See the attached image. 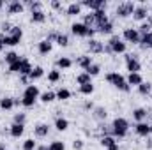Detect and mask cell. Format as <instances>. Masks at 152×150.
Returning <instances> with one entry per match:
<instances>
[{"mask_svg":"<svg viewBox=\"0 0 152 150\" xmlns=\"http://www.w3.org/2000/svg\"><path fill=\"white\" fill-rule=\"evenodd\" d=\"M85 27H88V28H96V20H94V14L92 12H88V14H83V21H81Z\"/></svg>","mask_w":152,"mask_h":150,"instance_id":"39","label":"cell"},{"mask_svg":"<svg viewBox=\"0 0 152 150\" xmlns=\"http://www.w3.org/2000/svg\"><path fill=\"white\" fill-rule=\"evenodd\" d=\"M122 39L126 41V42H131V44H138L140 42V32H138V28H124V32H122Z\"/></svg>","mask_w":152,"mask_h":150,"instance_id":"9","label":"cell"},{"mask_svg":"<svg viewBox=\"0 0 152 150\" xmlns=\"http://www.w3.org/2000/svg\"><path fill=\"white\" fill-rule=\"evenodd\" d=\"M134 133L142 138H149L151 136V124L149 122H138L134 124Z\"/></svg>","mask_w":152,"mask_h":150,"instance_id":"13","label":"cell"},{"mask_svg":"<svg viewBox=\"0 0 152 150\" xmlns=\"http://www.w3.org/2000/svg\"><path fill=\"white\" fill-rule=\"evenodd\" d=\"M25 4V7H28L30 9V12H37V11H42V2H39V0H25L23 2Z\"/></svg>","mask_w":152,"mask_h":150,"instance_id":"33","label":"cell"},{"mask_svg":"<svg viewBox=\"0 0 152 150\" xmlns=\"http://www.w3.org/2000/svg\"><path fill=\"white\" fill-rule=\"evenodd\" d=\"M4 48V41H2V36H0V50Z\"/></svg>","mask_w":152,"mask_h":150,"instance_id":"59","label":"cell"},{"mask_svg":"<svg viewBox=\"0 0 152 150\" xmlns=\"http://www.w3.org/2000/svg\"><path fill=\"white\" fill-rule=\"evenodd\" d=\"M149 14H151V9L145 5V4H138L136 7H134V12H133V20H136V21H145L147 18H149Z\"/></svg>","mask_w":152,"mask_h":150,"instance_id":"7","label":"cell"},{"mask_svg":"<svg viewBox=\"0 0 152 150\" xmlns=\"http://www.w3.org/2000/svg\"><path fill=\"white\" fill-rule=\"evenodd\" d=\"M134 7H136V4H134V2H131V0H127V2H122V4H118V5H117V9H115V14H117V18H122V20H126V18L133 16V12H134Z\"/></svg>","mask_w":152,"mask_h":150,"instance_id":"5","label":"cell"},{"mask_svg":"<svg viewBox=\"0 0 152 150\" xmlns=\"http://www.w3.org/2000/svg\"><path fill=\"white\" fill-rule=\"evenodd\" d=\"M147 115L149 111L145 108H134L133 110V120L138 124V122H147Z\"/></svg>","mask_w":152,"mask_h":150,"instance_id":"24","label":"cell"},{"mask_svg":"<svg viewBox=\"0 0 152 150\" xmlns=\"http://www.w3.org/2000/svg\"><path fill=\"white\" fill-rule=\"evenodd\" d=\"M0 150H7V149H5V145H4V143H0Z\"/></svg>","mask_w":152,"mask_h":150,"instance_id":"60","label":"cell"},{"mask_svg":"<svg viewBox=\"0 0 152 150\" xmlns=\"http://www.w3.org/2000/svg\"><path fill=\"white\" fill-rule=\"evenodd\" d=\"M92 64H94V58H92L90 55H81V57L76 58V66H78L80 69H83V71H87Z\"/></svg>","mask_w":152,"mask_h":150,"instance_id":"20","label":"cell"},{"mask_svg":"<svg viewBox=\"0 0 152 150\" xmlns=\"http://www.w3.org/2000/svg\"><path fill=\"white\" fill-rule=\"evenodd\" d=\"M94 83H85V85H80V88H78V92L81 94V95H92L94 94Z\"/></svg>","mask_w":152,"mask_h":150,"instance_id":"37","label":"cell"},{"mask_svg":"<svg viewBox=\"0 0 152 150\" xmlns=\"http://www.w3.org/2000/svg\"><path fill=\"white\" fill-rule=\"evenodd\" d=\"M21 39H23V30H21L18 25H14L7 36H2L4 46H9V48H14V46H18V44L21 42Z\"/></svg>","mask_w":152,"mask_h":150,"instance_id":"3","label":"cell"},{"mask_svg":"<svg viewBox=\"0 0 152 150\" xmlns=\"http://www.w3.org/2000/svg\"><path fill=\"white\" fill-rule=\"evenodd\" d=\"M36 150H48V147H46V145H37V149Z\"/></svg>","mask_w":152,"mask_h":150,"instance_id":"56","label":"cell"},{"mask_svg":"<svg viewBox=\"0 0 152 150\" xmlns=\"http://www.w3.org/2000/svg\"><path fill=\"white\" fill-rule=\"evenodd\" d=\"M5 11H7V14H21L25 11V4L20 0H11L5 5Z\"/></svg>","mask_w":152,"mask_h":150,"instance_id":"10","label":"cell"},{"mask_svg":"<svg viewBox=\"0 0 152 150\" xmlns=\"http://www.w3.org/2000/svg\"><path fill=\"white\" fill-rule=\"evenodd\" d=\"M20 67H21V58L18 60V62H14V64H11V66H7V73H18L20 74Z\"/></svg>","mask_w":152,"mask_h":150,"instance_id":"48","label":"cell"},{"mask_svg":"<svg viewBox=\"0 0 152 150\" xmlns=\"http://www.w3.org/2000/svg\"><path fill=\"white\" fill-rule=\"evenodd\" d=\"M99 143H101V147H104V149L108 150L110 147H113V145H117V140H115L113 136H101Z\"/></svg>","mask_w":152,"mask_h":150,"instance_id":"35","label":"cell"},{"mask_svg":"<svg viewBox=\"0 0 152 150\" xmlns=\"http://www.w3.org/2000/svg\"><path fill=\"white\" fill-rule=\"evenodd\" d=\"M71 34H73L75 37H87L88 27H85L81 21H75V23L71 25Z\"/></svg>","mask_w":152,"mask_h":150,"instance_id":"12","label":"cell"},{"mask_svg":"<svg viewBox=\"0 0 152 150\" xmlns=\"http://www.w3.org/2000/svg\"><path fill=\"white\" fill-rule=\"evenodd\" d=\"M16 104H14V97H9V95H2L0 97V110L2 111H11L14 110Z\"/></svg>","mask_w":152,"mask_h":150,"instance_id":"18","label":"cell"},{"mask_svg":"<svg viewBox=\"0 0 152 150\" xmlns=\"http://www.w3.org/2000/svg\"><path fill=\"white\" fill-rule=\"evenodd\" d=\"M39 95H41L39 87L37 85H34V83H30V85L25 87V90H23V97H27V99H34V101H37Z\"/></svg>","mask_w":152,"mask_h":150,"instance_id":"14","label":"cell"},{"mask_svg":"<svg viewBox=\"0 0 152 150\" xmlns=\"http://www.w3.org/2000/svg\"><path fill=\"white\" fill-rule=\"evenodd\" d=\"M55 94H57V101H67V99H71V90L66 88V87H60Z\"/></svg>","mask_w":152,"mask_h":150,"instance_id":"32","label":"cell"},{"mask_svg":"<svg viewBox=\"0 0 152 150\" xmlns=\"http://www.w3.org/2000/svg\"><path fill=\"white\" fill-rule=\"evenodd\" d=\"M57 99V94L53 92V90H46V92H41V95H39V101L42 103V104H50V103H53Z\"/></svg>","mask_w":152,"mask_h":150,"instance_id":"28","label":"cell"},{"mask_svg":"<svg viewBox=\"0 0 152 150\" xmlns=\"http://www.w3.org/2000/svg\"><path fill=\"white\" fill-rule=\"evenodd\" d=\"M126 81H127V85H129L131 88H133V87H136V88H138L145 79H143V76L140 74V73H131V74L126 76Z\"/></svg>","mask_w":152,"mask_h":150,"instance_id":"15","label":"cell"},{"mask_svg":"<svg viewBox=\"0 0 152 150\" xmlns=\"http://www.w3.org/2000/svg\"><path fill=\"white\" fill-rule=\"evenodd\" d=\"M48 134H50V125L48 124H44V122L36 124V127H34V136L36 138H46Z\"/></svg>","mask_w":152,"mask_h":150,"instance_id":"19","label":"cell"},{"mask_svg":"<svg viewBox=\"0 0 152 150\" xmlns=\"http://www.w3.org/2000/svg\"><path fill=\"white\" fill-rule=\"evenodd\" d=\"M87 48H88V51H90V55H99V53H103V50H104V44L101 42V41H97V39H88L87 41Z\"/></svg>","mask_w":152,"mask_h":150,"instance_id":"11","label":"cell"},{"mask_svg":"<svg viewBox=\"0 0 152 150\" xmlns=\"http://www.w3.org/2000/svg\"><path fill=\"white\" fill-rule=\"evenodd\" d=\"M106 44L112 48L113 55H124V53L127 51V44L122 41V37H120L118 34H113V36H110V39H108V42H106Z\"/></svg>","mask_w":152,"mask_h":150,"instance_id":"4","label":"cell"},{"mask_svg":"<svg viewBox=\"0 0 152 150\" xmlns=\"http://www.w3.org/2000/svg\"><path fill=\"white\" fill-rule=\"evenodd\" d=\"M36 149H37V141L34 138H27L21 143V150H36Z\"/></svg>","mask_w":152,"mask_h":150,"instance_id":"40","label":"cell"},{"mask_svg":"<svg viewBox=\"0 0 152 150\" xmlns=\"http://www.w3.org/2000/svg\"><path fill=\"white\" fill-rule=\"evenodd\" d=\"M73 60L69 58V57H60V58H57V62H55V69H58V71H67V69H71L73 67Z\"/></svg>","mask_w":152,"mask_h":150,"instance_id":"17","label":"cell"},{"mask_svg":"<svg viewBox=\"0 0 152 150\" xmlns=\"http://www.w3.org/2000/svg\"><path fill=\"white\" fill-rule=\"evenodd\" d=\"M147 147H149V149H151V147H152V138H151V136L147 138ZM149 149H147V150H149Z\"/></svg>","mask_w":152,"mask_h":150,"instance_id":"55","label":"cell"},{"mask_svg":"<svg viewBox=\"0 0 152 150\" xmlns=\"http://www.w3.org/2000/svg\"><path fill=\"white\" fill-rule=\"evenodd\" d=\"M57 36H58V32L57 30H51V32H48V36H46V41H50V42H55L57 41Z\"/></svg>","mask_w":152,"mask_h":150,"instance_id":"52","label":"cell"},{"mask_svg":"<svg viewBox=\"0 0 152 150\" xmlns=\"http://www.w3.org/2000/svg\"><path fill=\"white\" fill-rule=\"evenodd\" d=\"M92 117L101 124V122H106V118H108V111H106V108H103V106H96V108L92 110Z\"/></svg>","mask_w":152,"mask_h":150,"instance_id":"22","label":"cell"},{"mask_svg":"<svg viewBox=\"0 0 152 150\" xmlns=\"http://www.w3.org/2000/svg\"><path fill=\"white\" fill-rule=\"evenodd\" d=\"M4 5H5V2H4V0H0V11L4 9Z\"/></svg>","mask_w":152,"mask_h":150,"instance_id":"58","label":"cell"},{"mask_svg":"<svg viewBox=\"0 0 152 150\" xmlns=\"http://www.w3.org/2000/svg\"><path fill=\"white\" fill-rule=\"evenodd\" d=\"M55 42H57L60 48H66V46H69V36L58 32V36H57V41H55Z\"/></svg>","mask_w":152,"mask_h":150,"instance_id":"41","label":"cell"},{"mask_svg":"<svg viewBox=\"0 0 152 150\" xmlns=\"http://www.w3.org/2000/svg\"><path fill=\"white\" fill-rule=\"evenodd\" d=\"M81 4L80 2H71L67 7H66V16H78V14H81Z\"/></svg>","mask_w":152,"mask_h":150,"instance_id":"23","label":"cell"},{"mask_svg":"<svg viewBox=\"0 0 152 150\" xmlns=\"http://www.w3.org/2000/svg\"><path fill=\"white\" fill-rule=\"evenodd\" d=\"M32 69H34V66L30 64V60L28 58H25V57H21V67H20V76H28L32 73Z\"/></svg>","mask_w":152,"mask_h":150,"instance_id":"27","label":"cell"},{"mask_svg":"<svg viewBox=\"0 0 152 150\" xmlns=\"http://www.w3.org/2000/svg\"><path fill=\"white\" fill-rule=\"evenodd\" d=\"M50 7L55 9V11H62V2L60 0H51L50 2Z\"/></svg>","mask_w":152,"mask_h":150,"instance_id":"51","label":"cell"},{"mask_svg":"<svg viewBox=\"0 0 152 150\" xmlns=\"http://www.w3.org/2000/svg\"><path fill=\"white\" fill-rule=\"evenodd\" d=\"M23 133H25V125H20V124H11V127H9V134H11V138H21L23 136Z\"/></svg>","mask_w":152,"mask_h":150,"instance_id":"25","label":"cell"},{"mask_svg":"<svg viewBox=\"0 0 152 150\" xmlns=\"http://www.w3.org/2000/svg\"><path fill=\"white\" fill-rule=\"evenodd\" d=\"M94 108H96V104H94L92 101H85V103H83V110H85V111H92Z\"/></svg>","mask_w":152,"mask_h":150,"instance_id":"53","label":"cell"},{"mask_svg":"<svg viewBox=\"0 0 152 150\" xmlns=\"http://www.w3.org/2000/svg\"><path fill=\"white\" fill-rule=\"evenodd\" d=\"M151 14H152V9H151Z\"/></svg>","mask_w":152,"mask_h":150,"instance_id":"62","label":"cell"},{"mask_svg":"<svg viewBox=\"0 0 152 150\" xmlns=\"http://www.w3.org/2000/svg\"><path fill=\"white\" fill-rule=\"evenodd\" d=\"M151 134H152V125H151Z\"/></svg>","mask_w":152,"mask_h":150,"instance_id":"61","label":"cell"},{"mask_svg":"<svg viewBox=\"0 0 152 150\" xmlns=\"http://www.w3.org/2000/svg\"><path fill=\"white\" fill-rule=\"evenodd\" d=\"M30 21H32V23H44V21H46V12H44V11L30 12Z\"/></svg>","mask_w":152,"mask_h":150,"instance_id":"34","label":"cell"},{"mask_svg":"<svg viewBox=\"0 0 152 150\" xmlns=\"http://www.w3.org/2000/svg\"><path fill=\"white\" fill-rule=\"evenodd\" d=\"M126 69L129 71V74H131V73H140V71H142V64H140V60H138L136 55L126 53Z\"/></svg>","mask_w":152,"mask_h":150,"instance_id":"6","label":"cell"},{"mask_svg":"<svg viewBox=\"0 0 152 150\" xmlns=\"http://www.w3.org/2000/svg\"><path fill=\"white\" fill-rule=\"evenodd\" d=\"M113 21L110 20L108 23H104V25H99V27H96V32L97 34H101V36H113Z\"/></svg>","mask_w":152,"mask_h":150,"instance_id":"21","label":"cell"},{"mask_svg":"<svg viewBox=\"0 0 152 150\" xmlns=\"http://www.w3.org/2000/svg\"><path fill=\"white\" fill-rule=\"evenodd\" d=\"M152 92V83L151 81H143L140 87H138V94L140 95H149Z\"/></svg>","mask_w":152,"mask_h":150,"instance_id":"38","label":"cell"},{"mask_svg":"<svg viewBox=\"0 0 152 150\" xmlns=\"http://www.w3.org/2000/svg\"><path fill=\"white\" fill-rule=\"evenodd\" d=\"M92 14H94V20H96V27H99V25H104V23H108V21H110L106 9H99V11H94Z\"/></svg>","mask_w":152,"mask_h":150,"instance_id":"16","label":"cell"},{"mask_svg":"<svg viewBox=\"0 0 152 150\" xmlns=\"http://www.w3.org/2000/svg\"><path fill=\"white\" fill-rule=\"evenodd\" d=\"M51 48H53V44H51L50 41H46V39H42V41L37 42L39 55H48V53H51Z\"/></svg>","mask_w":152,"mask_h":150,"instance_id":"26","label":"cell"},{"mask_svg":"<svg viewBox=\"0 0 152 150\" xmlns=\"http://www.w3.org/2000/svg\"><path fill=\"white\" fill-rule=\"evenodd\" d=\"M44 76V69L41 67V66H36L34 69H32V73L28 74V78H30V83H34V81H37V79H41Z\"/></svg>","mask_w":152,"mask_h":150,"instance_id":"31","label":"cell"},{"mask_svg":"<svg viewBox=\"0 0 152 150\" xmlns=\"http://www.w3.org/2000/svg\"><path fill=\"white\" fill-rule=\"evenodd\" d=\"M76 83L78 85H85V83H92V78H90V74L88 73H80V74L76 76Z\"/></svg>","mask_w":152,"mask_h":150,"instance_id":"42","label":"cell"},{"mask_svg":"<svg viewBox=\"0 0 152 150\" xmlns=\"http://www.w3.org/2000/svg\"><path fill=\"white\" fill-rule=\"evenodd\" d=\"M138 32H140V36L151 34V32H152V25H151V23H147V21H143V23L138 27Z\"/></svg>","mask_w":152,"mask_h":150,"instance_id":"47","label":"cell"},{"mask_svg":"<svg viewBox=\"0 0 152 150\" xmlns=\"http://www.w3.org/2000/svg\"><path fill=\"white\" fill-rule=\"evenodd\" d=\"M127 133H129V120L124 118V117L113 118V122H112V136H113L115 140L126 138Z\"/></svg>","mask_w":152,"mask_h":150,"instance_id":"1","label":"cell"},{"mask_svg":"<svg viewBox=\"0 0 152 150\" xmlns=\"http://www.w3.org/2000/svg\"><path fill=\"white\" fill-rule=\"evenodd\" d=\"M48 81H50V83H58V81H60V71H58V69L48 71Z\"/></svg>","mask_w":152,"mask_h":150,"instance_id":"43","label":"cell"},{"mask_svg":"<svg viewBox=\"0 0 152 150\" xmlns=\"http://www.w3.org/2000/svg\"><path fill=\"white\" fill-rule=\"evenodd\" d=\"M12 27H14V25H11L9 21H4V23L0 25V30L4 32V36H7V34L11 32V28H12Z\"/></svg>","mask_w":152,"mask_h":150,"instance_id":"49","label":"cell"},{"mask_svg":"<svg viewBox=\"0 0 152 150\" xmlns=\"http://www.w3.org/2000/svg\"><path fill=\"white\" fill-rule=\"evenodd\" d=\"M25 122H27V115L25 113H14V117H12V124H20V125H25Z\"/></svg>","mask_w":152,"mask_h":150,"instance_id":"45","label":"cell"},{"mask_svg":"<svg viewBox=\"0 0 152 150\" xmlns=\"http://www.w3.org/2000/svg\"><path fill=\"white\" fill-rule=\"evenodd\" d=\"M85 73H88V74H90V78H94V76H99V74H101V66L94 62V64H92V66H90V67H88Z\"/></svg>","mask_w":152,"mask_h":150,"instance_id":"44","label":"cell"},{"mask_svg":"<svg viewBox=\"0 0 152 150\" xmlns=\"http://www.w3.org/2000/svg\"><path fill=\"white\" fill-rule=\"evenodd\" d=\"M71 147H73V150H83L85 149V141L83 140H75Z\"/></svg>","mask_w":152,"mask_h":150,"instance_id":"50","label":"cell"},{"mask_svg":"<svg viewBox=\"0 0 152 150\" xmlns=\"http://www.w3.org/2000/svg\"><path fill=\"white\" fill-rule=\"evenodd\" d=\"M108 150H120V147H118V143H117V145H113V147H110Z\"/></svg>","mask_w":152,"mask_h":150,"instance_id":"57","label":"cell"},{"mask_svg":"<svg viewBox=\"0 0 152 150\" xmlns=\"http://www.w3.org/2000/svg\"><path fill=\"white\" fill-rule=\"evenodd\" d=\"M149 150H152V149H149Z\"/></svg>","mask_w":152,"mask_h":150,"instance_id":"63","label":"cell"},{"mask_svg":"<svg viewBox=\"0 0 152 150\" xmlns=\"http://www.w3.org/2000/svg\"><path fill=\"white\" fill-rule=\"evenodd\" d=\"M48 150H50V149H48Z\"/></svg>","mask_w":152,"mask_h":150,"instance_id":"64","label":"cell"},{"mask_svg":"<svg viewBox=\"0 0 152 150\" xmlns=\"http://www.w3.org/2000/svg\"><path fill=\"white\" fill-rule=\"evenodd\" d=\"M80 4H81V7L90 9V12L108 7V2H106V0H83V2H80Z\"/></svg>","mask_w":152,"mask_h":150,"instance_id":"8","label":"cell"},{"mask_svg":"<svg viewBox=\"0 0 152 150\" xmlns=\"http://www.w3.org/2000/svg\"><path fill=\"white\" fill-rule=\"evenodd\" d=\"M48 149L50 150H66V143L60 141V140H53V141L48 145Z\"/></svg>","mask_w":152,"mask_h":150,"instance_id":"46","label":"cell"},{"mask_svg":"<svg viewBox=\"0 0 152 150\" xmlns=\"http://www.w3.org/2000/svg\"><path fill=\"white\" fill-rule=\"evenodd\" d=\"M138 46H140L142 50H151L152 48V32L151 34H145V36H140Z\"/></svg>","mask_w":152,"mask_h":150,"instance_id":"30","label":"cell"},{"mask_svg":"<svg viewBox=\"0 0 152 150\" xmlns=\"http://www.w3.org/2000/svg\"><path fill=\"white\" fill-rule=\"evenodd\" d=\"M104 79L110 83V85H113L117 90H120V92H124V94H127V92H131V87L127 85V81H126V76H122L120 73H117V71H112V73H106L104 76Z\"/></svg>","mask_w":152,"mask_h":150,"instance_id":"2","label":"cell"},{"mask_svg":"<svg viewBox=\"0 0 152 150\" xmlns=\"http://www.w3.org/2000/svg\"><path fill=\"white\" fill-rule=\"evenodd\" d=\"M21 57L16 53V51H7L5 55H4V60H5V64L7 66H11V64H14V62H18Z\"/></svg>","mask_w":152,"mask_h":150,"instance_id":"36","label":"cell"},{"mask_svg":"<svg viewBox=\"0 0 152 150\" xmlns=\"http://www.w3.org/2000/svg\"><path fill=\"white\" fill-rule=\"evenodd\" d=\"M53 125H55V129H57L58 133H64V131H67V129H69V120H67V118H64V117H57Z\"/></svg>","mask_w":152,"mask_h":150,"instance_id":"29","label":"cell"},{"mask_svg":"<svg viewBox=\"0 0 152 150\" xmlns=\"http://www.w3.org/2000/svg\"><path fill=\"white\" fill-rule=\"evenodd\" d=\"M20 81H21L23 85H27V87L30 85V78H28V76H20Z\"/></svg>","mask_w":152,"mask_h":150,"instance_id":"54","label":"cell"}]
</instances>
